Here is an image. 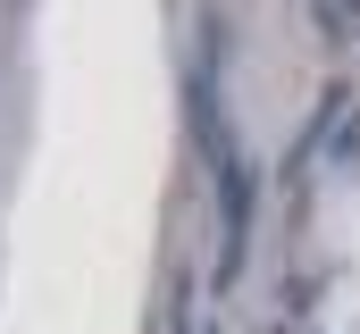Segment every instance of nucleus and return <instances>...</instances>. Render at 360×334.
I'll return each instance as SVG.
<instances>
[{
  "label": "nucleus",
  "instance_id": "obj_1",
  "mask_svg": "<svg viewBox=\"0 0 360 334\" xmlns=\"http://www.w3.org/2000/svg\"><path fill=\"white\" fill-rule=\"evenodd\" d=\"M218 192H226V276H235V259H243V234H252V167L243 159H226L218 167Z\"/></svg>",
  "mask_w": 360,
  "mask_h": 334
}]
</instances>
